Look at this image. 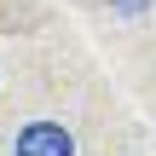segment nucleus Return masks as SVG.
<instances>
[{"mask_svg":"<svg viewBox=\"0 0 156 156\" xmlns=\"http://www.w3.org/2000/svg\"><path fill=\"white\" fill-rule=\"evenodd\" d=\"M145 6H151V0H110V12H122V17H139Z\"/></svg>","mask_w":156,"mask_h":156,"instance_id":"nucleus-2","label":"nucleus"},{"mask_svg":"<svg viewBox=\"0 0 156 156\" xmlns=\"http://www.w3.org/2000/svg\"><path fill=\"white\" fill-rule=\"evenodd\" d=\"M12 156H75V139L64 122H23L12 139Z\"/></svg>","mask_w":156,"mask_h":156,"instance_id":"nucleus-1","label":"nucleus"}]
</instances>
